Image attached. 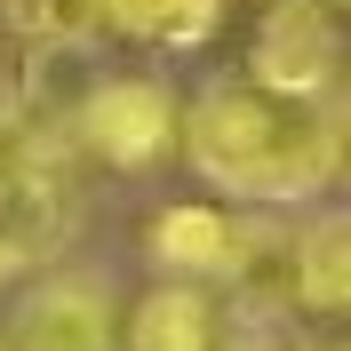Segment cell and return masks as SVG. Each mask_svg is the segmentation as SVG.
<instances>
[{"instance_id": "7a4b0ae2", "label": "cell", "mask_w": 351, "mask_h": 351, "mask_svg": "<svg viewBox=\"0 0 351 351\" xmlns=\"http://www.w3.org/2000/svg\"><path fill=\"white\" fill-rule=\"evenodd\" d=\"M72 223H80V184H72L64 152L40 136H16L0 152V263H8V280L48 263L72 240Z\"/></svg>"}, {"instance_id": "8992f818", "label": "cell", "mask_w": 351, "mask_h": 351, "mask_svg": "<svg viewBox=\"0 0 351 351\" xmlns=\"http://www.w3.org/2000/svg\"><path fill=\"white\" fill-rule=\"evenodd\" d=\"M144 247H152V263L168 271V280L208 287V280H232V271H240L247 216H232V208H216V199H176V208L152 216Z\"/></svg>"}, {"instance_id": "30bf717a", "label": "cell", "mask_w": 351, "mask_h": 351, "mask_svg": "<svg viewBox=\"0 0 351 351\" xmlns=\"http://www.w3.org/2000/svg\"><path fill=\"white\" fill-rule=\"evenodd\" d=\"M0 24L32 48H80L104 32V0H0Z\"/></svg>"}, {"instance_id": "ba28073f", "label": "cell", "mask_w": 351, "mask_h": 351, "mask_svg": "<svg viewBox=\"0 0 351 351\" xmlns=\"http://www.w3.org/2000/svg\"><path fill=\"white\" fill-rule=\"evenodd\" d=\"M351 232H343V216H319V223H304V232H287V271H280V295L295 311H343L351 304Z\"/></svg>"}, {"instance_id": "7c38bea8", "label": "cell", "mask_w": 351, "mask_h": 351, "mask_svg": "<svg viewBox=\"0 0 351 351\" xmlns=\"http://www.w3.org/2000/svg\"><path fill=\"white\" fill-rule=\"evenodd\" d=\"M216 351H256V335H223V343Z\"/></svg>"}, {"instance_id": "5b68a950", "label": "cell", "mask_w": 351, "mask_h": 351, "mask_svg": "<svg viewBox=\"0 0 351 351\" xmlns=\"http://www.w3.org/2000/svg\"><path fill=\"white\" fill-rule=\"evenodd\" d=\"M335 8L328 0H271L247 48V80L287 88V96H335Z\"/></svg>"}, {"instance_id": "6da1fadb", "label": "cell", "mask_w": 351, "mask_h": 351, "mask_svg": "<svg viewBox=\"0 0 351 351\" xmlns=\"http://www.w3.org/2000/svg\"><path fill=\"white\" fill-rule=\"evenodd\" d=\"M176 136L192 168L232 199H256V208H287V199H311L343 160V104L335 96H287V88H263L247 72H223L176 112Z\"/></svg>"}, {"instance_id": "4fadbf2b", "label": "cell", "mask_w": 351, "mask_h": 351, "mask_svg": "<svg viewBox=\"0 0 351 351\" xmlns=\"http://www.w3.org/2000/svg\"><path fill=\"white\" fill-rule=\"evenodd\" d=\"M328 8H335V0H328Z\"/></svg>"}, {"instance_id": "8fae6325", "label": "cell", "mask_w": 351, "mask_h": 351, "mask_svg": "<svg viewBox=\"0 0 351 351\" xmlns=\"http://www.w3.org/2000/svg\"><path fill=\"white\" fill-rule=\"evenodd\" d=\"M256 351H328V343H304V335H256Z\"/></svg>"}, {"instance_id": "52a82bcc", "label": "cell", "mask_w": 351, "mask_h": 351, "mask_svg": "<svg viewBox=\"0 0 351 351\" xmlns=\"http://www.w3.org/2000/svg\"><path fill=\"white\" fill-rule=\"evenodd\" d=\"M223 304L208 287L192 280H160L144 304L128 311V328H120V351H216L223 343Z\"/></svg>"}, {"instance_id": "3957f363", "label": "cell", "mask_w": 351, "mask_h": 351, "mask_svg": "<svg viewBox=\"0 0 351 351\" xmlns=\"http://www.w3.org/2000/svg\"><path fill=\"white\" fill-rule=\"evenodd\" d=\"M64 128L80 136L112 168H152L176 144V96L160 80H96L80 104L64 112Z\"/></svg>"}, {"instance_id": "277c9868", "label": "cell", "mask_w": 351, "mask_h": 351, "mask_svg": "<svg viewBox=\"0 0 351 351\" xmlns=\"http://www.w3.org/2000/svg\"><path fill=\"white\" fill-rule=\"evenodd\" d=\"M0 351H120V319H112V287L96 271H48L16 295L8 343Z\"/></svg>"}, {"instance_id": "9c48e42d", "label": "cell", "mask_w": 351, "mask_h": 351, "mask_svg": "<svg viewBox=\"0 0 351 351\" xmlns=\"http://www.w3.org/2000/svg\"><path fill=\"white\" fill-rule=\"evenodd\" d=\"M223 0H104V24L112 32H136V40H160V48H199L216 32Z\"/></svg>"}]
</instances>
